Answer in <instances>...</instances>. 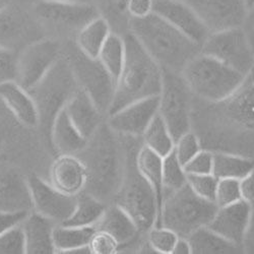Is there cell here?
Segmentation results:
<instances>
[{
  "label": "cell",
  "instance_id": "obj_1",
  "mask_svg": "<svg viewBox=\"0 0 254 254\" xmlns=\"http://www.w3.org/2000/svg\"><path fill=\"white\" fill-rule=\"evenodd\" d=\"M191 130L202 149L254 160V68L239 89L221 102L207 103L193 97Z\"/></svg>",
  "mask_w": 254,
  "mask_h": 254
},
{
  "label": "cell",
  "instance_id": "obj_2",
  "mask_svg": "<svg viewBox=\"0 0 254 254\" xmlns=\"http://www.w3.org/2000/svg\"><path fill=\"white\" fill-rule=\"evenodd\" d=\"M87 174L84 191L105 202L112 203L122 184L126 160V136L115 133L105 122L75 155Z\"/></svg>",
  "mask_w": 254,
  "mask_h": 254
},
{
  "label": "cell",
  "instance_id": "obj_3",
  "mask_svg": "<svg viewBox=\"0 0 254 254\" xmlns=\"http://www.w3.org/2000/svg\"><path fill=\"white\" fill-rule=\"evenodd\" d=\"M162 69L182 72L201 46L156 13L132 18L130 32Z\"/></svg>",
  "mask_w": 254,
  "mask_h": 254
},
{
  "label": "cell",
  "instance_id": "obj_4",
  "mask_svg": "<svg viewBox=\"0 0 254 254\" xmlns=\"http://www.w3.org/2000/svg\"><path fill=\"white\" fill-rule=\"evenodd\" d=\"M124 64L116 81L107 116L136 101L159 96L162 90L163 70L161 66L131 33L124 36Z\"/></svg>",
  "mask_w": 254,
  "mask_h": 254
},
{
  "label": "cell",
  "instance_id": "obj_5",
  "mask_svg": "<svg viewBox=\"0 0 254 254\" xmlns=\"http://www.w3.org/2000/svg\"><path fill=\"white\" fill-rule=\"evenodd\" d=\"M138 138L140 137L126 136L127 160L125 174L113 202L130 216L142 234H146V232L156 225L158 203L153 188L136 167V153L142 144V141L137 143Z\"/></svg>",
  "mask_w": 254,
  "mask_h": 254
},
{
  "label": "cell",
  "instance_id": "obj_6",
  "mask_svg": "<svg viewBox=\"0 0 254 254\" xmlns=\"http://www.w3.org/2000/svg\"><path fill=\"white\" fill-rule=\"evenodd\" d=\"M181 75L193 97L207 103L227 99L239 89L245 78L243 74L201 52L187 63Z\"/></svg>",
  "mask_w": 254,
  "mask_h": 254
},
{
  "label": "cell",
  "instance_id": "obj_7",
  "mask_svg": "<svg viewBox=\"0 0 254 254\" xmlns=\"http://www.w3.org/2000/svg\"><path fill=\"white\" fill-rule=\"evenodd\" d=\"M218 210L214 201L198 196L186 183L165 194L157 227H165L179 237L188 238L196 230L206 227Z\"/></svg>",
  "mask_w": 254,
  "mask_h": 254
},
{
  "label": "cell",
  "instance_id": "obj_8",
  "mask_svg": "<svg viewBox=\"0 0 254 254\" xmlns=\"http://www.w3.org/2000/svg\"><path fill=\"white\" fill-rule=\"evenodd\" d=\"M78 87L67 59L62 57L47 75L30 90L39 114V127L50 146V132L56 115L65 107Z\"/></svg>",
  "mask_w": 254,
  "mask_h": 254
},
{
  "label": "cell",
  "instance_id": "obj_9",
  "mask_svg": "<svg viewBox=\"0 0 254 254\" xmlns=\"http://www.w3.org/2000/svg\"><path fill=\"white\" fill-rule=\"evenodd\" d=\"M65 58L78 87L91 97L99 110L107 117L116 87L114 79L104 68L99 59L84 55L75 43L67 45Z\"/></svg>",
  "mask_w": 254,
  "mask_h": 254
},
{
  "label": "cell",
  "instance_id": "obj_10",
  "mask_svg": "<svg viewBox=\"0 0 254 254\" xmlns=\"http://www.w3.org/2000/svg\"><path fill=\"white\" fill-rule=\"evenodd\" d=\"M163 70L162 90L159 95V114L176 141L191 130L192 94L180 73Z\"/></svg>",
  "mask_w": 254,
  "mask_h": 254
},
{
  "label": "cell",
  "instance_id": "obj_11",
  "mask_svg": "<svg viewBox=\"0 0 254 254\" xmlns=\"http://www.w3.org/2000/svg\"><path fill=\"white\" fill-rule=\"evenodd\" d=\"M200 52L244 76L254 68V51L241 27L210 33L202 43Z\"/></svg>",
  "mask_w": 254,
  "mask_h": 254
},
{
  "label": "cell",
  "instance_id": "obj_12",
  "mask_svg": "<svg viewBox=\"0 0 254 254\" xmlns=\"http://www.w3.org/2000/svg\"><path fill=\"white\" fill-rule=\"evenodd\" d=\"M62 57L60 44L53 39H38L17 53L15 81L27 91L43 79Z\"/></svg>",
  "mask_w": 254,
  "mask_h": 254
},
{
  "label": "cell",
  "instance_id": "obj_13",
  "mask_svg": "<svg viewBox=\"0 0 254 254\" xmlns=\"http://www.w3.org/2000/svg\"><path fill=\"white\" fill-rule=\"evenodd\" d=\"M35 14L43 24L58 32L77 34L99 14L94 4H81L57 0H39Z\"/></svg>",
  "mask_w": 254,
  "mask_h": 254
},
{
  "label": "cell",
  "instance_id": "obj_14",
  "mask_svg": "<svg viewBox=\"0 0 254 254\" xmlns=\"http://www.w3.org/2000/svg\"><path fill=\"white\" fill-rule=\"evenodd\" d=\"M210 33L242 27L246 0H184Z\"/></svg>",
  "mask_w": 254,
  "mask_h": 254
},
{
  "label": "cell",
  "instance_id": "obj_15",
  "mask_svg": "<svg viewBox=\"0 0 254 254\" xmlns=\"http://www.w3.org/2000/svg\"><path fill=\"white\" fill-rule=\"evenodd\" d=\"M31 190L33 210L55 223L62 224L73 213L77 195H69L60 191L50 182L37 175L28 177Z\"/></svg>",
  "mask_w": 254,
  "mask_h": 254
},
{
  "label": "cell",
  "instance_id": "obj_16",
  "mask_svg": "<svg viewBox=\"0 0 254 254\" xmlns=\"http://www.w3.org/2000/svg\"><path fill=\"white\" fill-rule=\"evenodd\" d=\"M159 112V96L142 99L106 117V123L117 134L141 137Z\"/></svg>",
  "mask_w": 254,
  "mask_h": 254
},
{
  "label": "cell",
  "instance_id": "obj_17",
  "mask_svg": "<svg viewBox=\"0 0 254 254\" xmlns=\"http://www.w3.org/2000/svg\"><path fill=\"white\" fill-rule=\"evenodd\" d=\"M154 13L200 46L209 35L193 9L184 0H155Z\"/></svg>",
  "mask_w": 254,
  "mask_h": 254
},
{
  "label": "cell",
  "instance_id": "obj_18",
  "mask_svg": "<svg viewBox=\"0 0 254 254\" xmlns=\"http://www.w3.org/2000/svg\"><path fill=\"white\" fill-rule=\"evenodd\" d=\"M251 215V207L241 199L235 203L218 207L206 227L226 240L243 247Z\"/></svg>",
  "mask_w": 254,
  "mask_h": 254
},
{
  "label": "cell",
  "instance_id": "obj_19",
  "mask_svg": "<svg viewBox=\"0 0 254 254\" xmlns=\"http://www.w3.org/2000/svg\"><path fill=\"white\" fill-rule=\"evenodd\" d=\"M36 29L28 15L11 5L0 10V47L16 52L35 41ZM38 40V39H36Z\"/></svg>",
  "mask_w": 254,
  "mask_h": 254
},
{
  "label": "cell",
  "instance_id": "obj_20",
  "mask_svg": "<svg viewBox=\"0 0 254 254\" xmlns=\"http://www.w3.org/2000/svg\"><path fill=\"white\" fill-rule=\"evenodd\" d=\"M64 108L76 129L87 139L105 122V115L91 97L79 87L72 93Z\"/></svg>",
  "mask_w": 254,
  "mask_h": 254
},
{
  "label": "cell",
  "instance_id": "obj_21",
  "mask_svg": "<svg viewBox=\"0 0 254 254\" xmlns=\"http://www.w3.org/2000/svg\"><path fill=\"white\" fill-rule=\"evenodd\" d=\"M0 210L31 213L33 201L28 178L13 170L0 173Z\"/></svg>",
  "mask_w": 254,
  "mask_h": 254
},
{
  "label": "cell",
  "instance_id": "obj_22",
  "mask_svg": "<svg viewBox=\"0 0 254 254\" xmlns=\"http://www.w3.org/2000/svg\"><path fill=\"white\" fill-rule=\"evenodd\" d=\"M0 101L20 124L29 128L39 126L38 109L32 95L15 80L0 83Z\"/></svg>",
  "mask_w": 254,
  "mask_h": 254
},
{
  "label": "cell",
  "instance_id": "obj_23",
  "mask_svg": "<svg viewBox=\"0 0 254 254\" xmlns=\"http://www.w3.org/2000/svg\"><path fill=\"white\" fill-rule=\"evenodd\" d=\"M50 183L66 194L78 195L87 183L83 164L75 155H58L50 170Z\"/></svg>",
  "mask_w": 254,
  "mask_h": 254
},
{
  "label": "cell",
  "instance_id": "obj_24",
  "mask_svg": "<svg viewBox=\"0 0 254 254\" xmlns=\"http://www.w3.org/2000/svg\"><path fill=\"white\" fill-rule=\"evenodd\" d=\"M98 231L107 233L118 243V251L121 247L126 248L140 238L142 233L130 216L116 203L108 204L100 221L97 223Z\"/></svg>",
  "mask_w": 254,
  "mask_h": 254
},
{
  "label": "cell",
  "instance_id": "obj_25",
  "mask_svg": "<svg viewBox=\"0 0 254 254\" xmlns=\"http://www.w3.org/2000/svg\"><path fill=\"white\" fill-rule=\"evenodd\" d=\"M55 222L32 210L22 222L26 254H53L56 253L53 242Z\"/></svg>",
  "mask_w": 254,
  "mask_h": 254
},
{
  "label": "cell",
  "instance_id": "obj_26",
  "mask_svg": "<svg viewBox=\"0 0 254 254\" xmlns=\"http://www.w3.org/2000/svg\"><path fill=\"white\" fill-rule=\"evenodd\" d=\"M88 139L84 138L63 108L55 117L50 132V147L58 155H76Z\"/></svg>",
  "mask_w": 254,
  "mask_h": 254
},
{
  "label": "cell",
  "instance_id": "obj_27",
  "mask_svg": "<svg viewBox=\"0 0 254 254\" xmlns=\"http://www.w3.org/2000/svg\"><path fill=\"white\" fill-rule=\"evenodd\" d=\"M96 232V226L76 227L58 224L53 230V242L56 253H92L90 243Z\"/></svg>",
  "mask_w": 254,
  "mask_h": 254
},
{
  "label": "cell",
  "instance_id": "obj_28",
  "mask_svg": "<svg viewBox=\"0 0 254 254\" xmlns=\"http://www.w3.org/2000/svg\"><path fill=\"white\" fill-rule=\"evenodd\" d=\"M135 161L138 171L144 177V179L149 182L156 194L158 203V221L165 197L162 171V157L153 152L152 150H150L149 147H146L142 143L136 153Z\"/></svg>",
  "mask_w": 254,
  "mask_h": 254
},
{
  "label": "cell",
  "instance_id": "obj_29",
  "mask_svg": "<svg viewBox=\"0 0 254 254\" xmlns=\"http://www.w3.org/2000/svg\"><path fill=\"white\" fill-rule=\"evenodd\" d=\"M187 239L191 254H236L244 251L242 246L226 240L207 227L196 230Z\"/></svg>",
  "mask_w": 254,
  "mask_h": 254
},
{
  "label": "cell",
  "instance_id": "obj_30",
  "mask_svg": "<svg viewBox=\"0 0 254 254\" xmlns=\"http://www.w3.org/2000/svg\"><path fill=\"white\" fill-rule=\"evenodd\" d=\"M111 33L107 22L98 15L76 34L74 43L84 55L98 59L106 40Z\"/></svg>",
  "mask_w": 254,
  "mask_h": 254
},
{
  "label": "cell",
  "instance_id": "obj_31",
  "mask_svg": "<svg viewBox=\"0 0 254 254\" xmlns=\"http://www.w3.org/2000/svg\"><path fill=\"white\" fill-rule=\"evenodd\" d=\"M213 153V175L218 179L241 180L254 169V160L251 158L223 151Z\"/></svg>",
  "mask_w": 254,
  "mask_h": 254
},
{
  "label": "cell",
  "instance_id": "obj_32",
  "mask_svg": "<svg viewBox=\"0 0 254 254\" xmlns=\"http://www.w3.org/2000/svg\"><path fill=\"white\" fill-rule=\"evenodd\" d=\"M129 0H95L99 16L109 25L111 32L124 37L130 32L131 16L128 11Z\"/></svg>",
  "mask_w": 254,
  "mask_h": 254
},
{
  "label": "cell",
  "instance_id": "obj_33",
  "mask_svg": "<svg viewBox=\"0 0 254 254\" xmlns=\"http://www.w3.org/2000/svg\"><path fill=\"white\" fill-rule=\"evenodd\" d=\"M108 204L101 201L90 193L82 191L77 195L76 205L72 215L62 225L89 227L96 226L105 213Z\"/></svg>",
  "mask_w": 254,
  "mask_h": 254
},
{
  "label": "cell",
  "instance_id": "obj_34",
  "mask_svg": "<svg viewBox=\"0 0 254 254\" xmlns=\"http://www.w3.org/2000/svg\"><path fill=\"white\" fill-rule=\"evenodd\" d=\"M141 140L146 147H149L150 150L162 158L171 153L175 145V140L171 131L168 128L159 112L147 125L146 129L141 135Z\"/></svg>",
  "mask_w": 254,
  "mask_h": 254
},
{
  "label": "cell",
  "instance_id": "obj_35",
  "mask_svg": "<svg viewBox=\"0 0 254 254\" xmlns=\"http://www.w3.org/2000/svg\"><path fill=\"white\" fill-rule=\"evenodd\" d=\"M98 59L116 82L120 76L125 60L124 37L111 33L106 40Z\"/></svg>",
  "mask_w": 254,
  "mask_h": 254
},
{
  "label": "cell",
  "instance_id": "obj_36",
  "mask_svg": "<svg viewBox=\"0 0 254 254\" xmlns=\"http://www.w3.org/2000/svg\"><path fill=\"white\" fill-rule=\"evenodd\" d=\"M162 171L165 194L175 191L187 183V174L174 150L162 158Z\"/></svg>",
  "mask_w": 254,
  "mask_h": 254
},
{
  "label": "cell",
  "instance_id": "obj_37",
  "mask_svg": "<svg viewBox=\"0 0 254 254\" xmlns=\"http://www.w3.org/2000/svg\"><path fill=\"white\" fill-rule=\"evenodd\" d=\"M178 235L172 230L165 227H152L146 232L145 239L152 249L157 253L171 254Z\"/></svg>",
  "mask_w": 254,
  "mask_h": 254
},
{
  "label": "cell",
  "instance_id": "obj_38",
  "mask_svg": "<svg viewBox=\"0 0 254 254\" xmlns=\"http://www.w3.org/2000/svg\"><path fill=\"white\" fill-rule=\"evenodd\" d=\"M0 254H26V241L22 223L0 234Z\"/></svg>",
  "mask_w": 254,
  "mask_h": 254
},
{
  "label": "cell",
  "instance_id": "obj_39",
  "mask_svg": "<svg viewBox=\"0 0 254 254\" xmlns=\"http://www.w3.org/2000/svg\"><path fill=\"white\" fill-rule=\"evenodd\" d=\"M201 149L200 140L193 130H189L183 133L175 141L174 145V152L183 166L190 159L193 158Z\"/></svg>",
  "mask_w": 254,
  "mask_h": 254
},
{
  "label": "cell",
  "instance_id": "obj_40",
  "mask_svg": "<svg viewBox=\"0 0 254 254\" xmlns=\"http://www.w3.org/2000/svg\"><path fill=\"white\" fill-rule=\"evenodd\" d=\"M241 199L240 180L231 178L218 180L215 197V203L218 205V207L235 203Z\"/></svg>",
  "mask_w": 254,
  "mask_h": 254
},
{
  "label": "cell",
  "instance_id": "obj_41",
  "mask_svg": "<svg viewBox=\"0 0 254 254\" xmlns=\"http://www.w3.org/2000/svg\"><path fill=\"white\" fill-rule=\"evenodd\" d=\"M218 178L213 174L187 175V184L200 197L215 202Z\"/></svg>",
  "mask_w": 254,
  "mask_h": 254
},
{
  "label": "cell",
  "instance_id": "obj_42",
  "mask_svg": "<svg viewBox=\"0 0 254 254\" xmlns=\"http://www.w3.org/2000/svg\"><path fill=\"white\" fill-rule=\"evenodd\" d=\"M214 153L207 149H201L193 158L190 159L184 166V171L187 175H203L213 174Z\"/></svg>",
  "mask_w": 254,
  "mask_h": 254
},
{
  "label": "cell",
  "instance_id": "obj_43",
  "mask_svg": "<svg viewBox=\"0 0 254 254\" xmlns=\"http://www.w3.org/2000/svg\"><path fill=\"white\" fill-rule=\"evenodd\" d=\"M17 53L0 47V83L15 80Z\"/></svg>",
  "mask_w": 254,
  "mask_h": 254
},
{
  "label": "cell",
  "instance_id": "obj_44",
  "mask_svg": "<svg viewBox=\"0 0 254 254\" xmlns=\"http://www.w3.org/2000/svg\"><path fill=\"white\" fill-rule=\"evenodd\" d=\"M118 243L112 238L107 233L98 231L94 235L91 243L90 248L92 253L97 254H112L118 252Z\"/></svg>",
  "mask_w": 254,
  "mask_h": 254
},
{
  "label": "cell",
  "instance_id": "obj_45",
  "mask_svg": "<svg viewBox=\"0 0 254 254\" xmlns=\"http://www.w3.org/2000/svg\"><path fill=\"white\" fill-rule=\"evenodd\" d=\"M155 0H129L128 11L132 18H142L154 12Z\"/></svg>",
  "mask_w": 254,
  "mask_h": 254
},
{
  "label": "cell",
  "instance_id": "obj_46",
  "mask_svg": "<svg viewBox=\"0 0 254 254\" xmlns=\"http://www.w3.org/2000/svg\"><path fill=\"white\" fill-rule=\"evenodd\" d=\"M241 197L254 210V169L240 180Z\"/></svg>",
  "mask_w": 254,
  "mask_h": 254
},
{
  "label": "cell",
  "instance_id": "obj_47",
  "mask_svg": "<svg viewBox=\"0 0 254 254\" xmlns=\"http://www.w3.org/2000/svg\"><path fill=\"white\" fill-rule=\"evenodd\" d=\"M29 213H7L0 210V234L6 229L22 223Z\"/></svg>",
  "mask_w": 254,
  "mask_h": 254
},
{
  "label": "cell",
  "instance_id": "obj_48",
  "mask_svg": "<svg viewBox=\"0 0 254 254\" xmlns=\"http://www.w3.org/2000/svg\"><path fill=\"white\" fill-rule=\"evenodd\" d=\"M241 28L246 34L249 43L254 51V3L248 7Z\"/></svg>",
  "mask_w": 254,
  "mask_h": 254
},
{
  "label": "cell",
  "instance_id": "obj_49",
  "mask_svg": "<svg viewBox=\"0 0 254 254\" xmlns=\"http://www.w3.org/2000/svg\"><path fill=\"white\" fill-rule=\"evenodd\" d=\"M171 254H191V247L187 238L178 237Z\"/></svg>",
  "mask_w": 254,
  "mask_h": 254
},
{
  "label": "cell",
  "instance_id": "obj_50",
  "mask_svg": "<svg viewBox=\"0 0 254 254\" xmlns=\"http://www.w3.org/2000/svg\"><path fill=\"white\" fill-rule=\"evenodd\" d=\"M243 247L245 248H251V252H254V210L252 211L251 220L249 223V227L246 233V237L244 240Z\"/></svg>",
  "mask_w": 254,
  "mask_h": 254
},
{
  "label": "cell",
  "instance_id": "obj_51",
  "mask_svg": "<svg viewBox=\"0 0 254 254\" xmlns=\"http://www.w3.org/2000/svg\"><path fill=\"white\" fill-rule=\"evenodd\" d=\"M4 128H3V124L1 119H0V156L2 154L3 151V144H4Z\"/></svg>",
  "mask_w": 254,
  "mask_h": 254
},
{
  "label": "cell",
  "instance_id": "obj_52",
  "mask_svg": "<svg viewBox=\"0 0 254 254\" xmlns=\"http://www.w3.org/2000/svg\"><path fill=\"white\" fill-rule=\"evenodd\" d=\"M57 1H65V2L81 3V4H94L95 0H57Z\"/></svg>",
  "mask_w": 254,
  "mask_h": 254
},
{
  "label": "cell",
  "instance_id": "obj_53",
  "mask_svg": "<svg viewBox=\"0 0 254 254\" xmlns=\"http://www.w3.org/2000/svg\"><path fill=\"white\" fill-rule=\"evenodd\" d=\"M10 3H11V0H0V10L10 5Z\"/></svg>",
  "mask_w": 254,
  "mask_h": 254
},
{
  "label": "cell",
  "instance_id": "obj_54",
  "mask_svg": "<svg viewBox=\"0 0 254 254\" xmlns=\"http://www.w3.org/2000/svg\"><path fill=\"white\" fill-rule=\"evenodd\" d=\"M246 2H247V5L249 7L250 5H252L254 3V0H246Z\"/></svg>",
  "mask_w": 254,
  "mask_h": 254
}]
</instances>
